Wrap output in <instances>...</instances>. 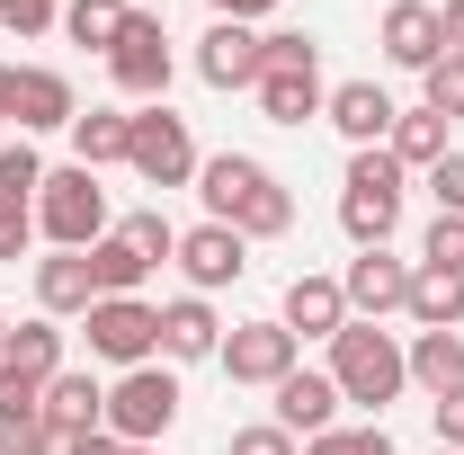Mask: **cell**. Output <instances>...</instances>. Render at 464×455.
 <instances>
[{"mask_svg":"<svg viewBox=\"0 0 464 455\" xmlns=\"http://www.w3.org/2000/svg\"><path fill=\"white\" fill-rule=\"evenodd\" d=\"M340 295H348V322H384V313L411 304V259H393V250H357V259L340 268Z\"/></svg>","mask_w":464,"mask_h":455,"instance_id":"cell-11","label":"cell"},{"mask_svg":"<svg viewBox=\"0 0 464 455\" xmlns=\"http://www.w3.org/2000/svg\"><path fill=\"white\" fill-rule=\"evenodd\" d=\"M0 27H9V36H54L63 0H0Z\"/></svg>","mask_w":464,"mask_h":455,"instance_id":"cell-35","label":"cell"},{"mask_svg":"<svg viewBox=\"0 0 464 455\" xmlns=\"http://www.w3.org/2000/svg\"><path fill=\"white\" fill-rule=\"evenodd\" d=\"M420 331H464V277L456 268H420L411 259V304H402Z\"/></svg>","mask_w":464,"mask_h":455,"instance_id":"cell-23","label":"cell"},{"mask_svg":"<svg viewBox=\"0 0 464 455\" xmlns=\"http://www.w3.org/2000/svg\"><path fill=\"white\" fill-rule=\"evenodd\" d=\"M90 304H99L90 250H45V259H36V313H54V322H81Z\"/></svg>","mask_w":464,"mask_h":455,"instance_id":"cell-17","label":"cell"},{"mask_svg":"<svg viewBox=\"0 0 464 455\" xmlns=\"http://www.w3.org/2000/svg\"><path fill=\"white\" fill-rule=\"evenodd\" d=\"M384 152H393L402 170H438V161L456 152V143H447V116H438V108H402L393 134H384Z\"/></svg>","mask_w":464,"mask_h":455,"instance_id":"cell-25","label":"cell"},{"mask_svg":"<svg viewBox=\"0 0 464 455\" xmlns=\"http://www.w3.org/2000/svg\"><path fill=\"white\" fill-rule=\"evenodd\" d=\"M197 134H188V116L170 108H134V152H125V170L143 179V188H197Z\"/></svg>","mask_w":464,"mask_h":455,"instance_id":"cell-7","label":"cell"},{"mask_svg":"<svg viewBox=\"0 0 464 455\" xmlns=\"http://www.w3.org/2000/svg\"><path fill=\"white\" fill-rule=\"evenodd\" d=\"M0 455H63V438L45 429V411L36 420H0Z\"/></svg>","mask_w":464,"mask_h":455,"instance_id":"cell-36","label":"cell"},{"mask_svg":"<svg viewBox=\"0 0 464 455\" xmlns=\"http://www.w3.org/2000/svg\"><path fill=\"white\" fill-rule=\"evenodd\" d=\"M420 108H438L447 125L464 116V54H438L429 72H420Z\"/></svg>","mask_w":464,"mask_h":455,"instance_id":"cell-31","label":"cell"},{"mask_svg":"<svg viewBox=\"0 0 464 455\" xmlns=\"http://www.w3.org/2000/svg\"><path fill=\"white\" fill-rule=\"evenodd\" d=\"M170 420H179V375L152 357V366H125L108 384V438H125V447H161L170 438Z\"/></svg>","mask_w":464,"mask_h":455,"instance_id":"cell-5","label":"cell"},{"mask_svg":"<svg viewBox=\"0 0 464 455\" xmlns=\"http://www.w3.org/2000/svg\"><path fill=\"white\" fill-rule=\"evenodd\" d=\"M402 357H411V384H420L429 402L464 384V331H411Z\"/></svg>","mask_w":464,"mask_h":455,"instance_id":"cell-24","label":"cell"},{"mask_svg":"<svg viewBox=\"0 0 464 455\" xmlns=\"http://www.w3.org/2000/svg\"><path fill=\"white\" fill-rule=\"evenodd\" d=\"M116 232H125V241H134V250H143L152 268H161V259H179V224L161 215V206H143V215H125Z\"/></svg>","mask_w":464,"mask_h":455,"instance_id":"cell-32","label":"cell"},{"mask_svg":"<svg viewBox=\"0 0 464 455\" xmlns=\"http://www.w3.org/2000/svg\"><path fill=\"white\" fill-rule=\"evenodd\" d=\"M125 152H134V116H125V108L72 116V161H81V170H116Z\"/></svg>","mask_w":464,"mask_h":455,"instance_id":"cell-21","label":"cell"},{"mask_svg":"<svg viewBox=\"0 0 464 455\" xmlns=\"http://www.w3.org/2000/svg\"><path fill=\"white\" fill-rule=\"evenodd\" d=\"M63 455H125V438H108V429H81V438H63Z\"/></svg>","mask_w":464,"mask_h":455,"instance_id":"cell-42","label":"cell"},{"mask_svg":"<svg viewBox=\"0 0 464 455\" xmlns=\"http://www.w3.org/2000/svg\"><path fill=\"white\" fill-rule=\"evenodd\" d=\"M304 455H393V429L384 420H357V429H322V438H304Z\"/></svg>","mask_w":464,"mask_h":455,"instance_id":"cell-29","label":"cell"},{"mask_svg":"<svg viewBox=\"0 0 464 455\" xmlns=\"http://www.w3.org/2000/svg\"><path fill=\"white\" fill-rule=\"evenodd\" d=\"M125 0H63V36L72 45H90V54H116V36H125Z\"/></svg>","mask_w":464,"mask_h":455,"instance_id":"cell-27","label":"cell"},{"mask_svg":"<svg viewBox=\"0 0 464 455\" xmlns=\"http://www.w3.org/2000/svg\"><path fill=\"white\" fill-rule=\"evenodd\" d=\"M438 54H447V27H438V9H429V0H393V9H384V63L429 72Z\"/></svg>","mask_w":464,"mask_h":455,"instance_id":"cell-18","label":"cell"},{"mask_svg":"<svg viewBox=\"0 0 464 455\" xmlns=\"http://www.w3.org/2000/svg\"><path fill=\"white\" fill-rule=\"evenodd\" d=\"M340 384H331V375H313V366H295L286 384H277V411H268V420H277V429H286V438H322V429H340Z\"/></svg>","mask_w":464,"mask_h":455,"instance_id":"cell-16","label":"cell"},{"mask_svg":"<svg viewBox=\"0 0 464 455\" xmlns=\"http://www.w3.org/2000/svg\"><path fill=\"white\" fill-rule=\"evenodd\" d=\"M250 99H259L268 125H313L331 90H322V72H259V90H250Z\"/></svg>","mask_w":464,"mask_h":455,"instance_id":"cell-22","label":"cell"},{"mask_svg":"<svg viewBox=\"0 0 464 455\" xmlns=\"http://www.w3.org/2000/svg\"><path fill=\"white\" fill-rule=\"evenodd\" d=\"M215 348H224L215 304H206V295H170V304H161V357H170V366H197V357H215Z\"/></svg>","mask_w":464,"mask_h":455,"instance_id":"cell-19","label":"cell"},{"mask_svg":"<svg viewBox=\"0 0 464 455\" xmlns=\"http://www.w3.org/2000/svg\"><path fill=\"white\" fill-rule=\"evenodd\" d=\"M36 411H45V384L18 375V366H0V420H36Z\"/></svg>","mask_w":464,"mask_h":455,"instance_id":"cell-38","label":"cell"},{"mask_svg":"<svg viewBox=\"0 0 464 455\" xmlns=\"http://www.w3.org/2000/svg\"><path fill=\"white\" fill-rule=\"evenodd\" d=\"M438 27H447V54H464V0H447V9H438Z\"/></svg>","mask_w":464,"mask_h":455,"instance_id":"cell-44","label":"cell"},{"mask_svg":"<svg viewBox=\"0 0 464 455\" xmlns=\"http://www.w3.org/2000/svg\"><path fill=\"white\" fill-rule=\"evenodd\" d=\"M268 9H286V0H215V18H241V27H250V18H268Z\"/></svg>","mask_w":464,"mask_h":455,"instance_id":"cell-43","label":"cell"},{"mask_svg":"<svg viewBox=\"0 0 464 455\" xmlns=\"http://www.w3.org/2000/svg\"><path fill=\"white\" fill-rule=\"evenodd\" d=\"M72 116H81V99H72V81L54 63H18V134L27 143L36 134H72Z\"/></svg>","mask_w":464,"mask_h":455,"instance_id":"cell-13","label":"cell"},{"mask_svg":"<svg viewBox=\"0 0 464 455\" xmlns=\"http://www.w3.org/2000/svg\"><path fill=\"white\" fill-rule=\"evenodd\" d=\"M90 277H99V295H143L152 259H143L125 232H108V241H90Z\"/></svg>","mask_w":464,"mask_h":455,"instance_id":"cell-28","label":"cell"},{"mask_svg":"<svg viewBox=\"0 0 464 455\" xmlns=\"http://www.w3.org/2000/svg\"><path fill=\"white\" fill-rule=\"evenodd\" d=\"M295 331L286 322H232L224 331V348H215V366H224L232 384H259V393H277V384H286L295 375Z\"/></svg>","mask_w":464,"mask_h":455,"instance_id":"cell-8","label":"cell"},{"mask_svg":"<svg viewBox=\"0 0 464 455\" xmlns=\"http://www.w3.org/2000/svg\"><path fill=\"white\" fill-rule=\"evenodd\" d=\"M429 197H438V215H464V152H447L429 170Z\"/></svg>","mask_w":464,"mask_h":455,"instance_id":"cell-40","label":"cell"},{"mask_svg":"<svg viewBox=\"0 0 464 455\" xmlns=\"http://www.w3.org/2000/svg\"><path fill=\"white\" fill-rule=\"evenodd\" d=\"M429 420H438V447H456V455H464V384L429 402Z\"/></svg>","mask_w":464,"mask_h":455,"instance_id":"cell-41","label":"cell"},{"mask_svg":"<svg viewBox=\"0 0 464 455\" xmlns=\"http://www.w3.org/2000/svg\"><path fill=\"white\" fill-rule=\"evenodd\" d=\"M259 72H322V45L295 36V27H277V36H259Z\"/></svg>","mask_w":464,"mask_h":455,"instance_id":"cell-33","label":"cell"},{"mask_svg":"<svg viewBox=\"0 0 464 455\" xmlns=\"http://www.w3.org/2000/svg\"><path fill=\"white\" fill-rule=\"evenodd\" d=\"M99 420H108V384L63 366L54 384H45V429H54V438H81V429H99Z\"/></svg>","mask_w":464,"mask_h":455,"instance_id":"cell-20","label":"cell"},{"mask_svg":"<svg viewBox=\"0 0 464 455\" xmlns=\"http://www.w3.org/2000/svg\"><path fill=\"white\" fill-rule=\"evenodd\" d=\"M0 366H18V375L54 384V375H63V322H54V313H36V322H9V357H0Z\"/></svg>","mask_w":464,"mask_h":455,"instance_id":"cell-26","label":"cell"},{"mask_svg":"<svg viewBox=\"0 0 464 455\" xmlns=\"http://www.w3.org/2000/svg\"><path fill=\"white\" fill-rule=\"evenodd\" d=\"M36 188H45V152L18 134V143H0V197H18V206H36Z\"/></svg>","mask_w":464,"mask_h":455,"instance_id":"cell-30","label":"cell"},{"mask_svg":"<svg viewBox=\"0 0 464 455\" xmlns=\"http://www.w3.org/2000/svg\"><path fill=\"white\" fill-rule=\"evenodd\" d=\"M0 357H9V313H0Z\"/></svg>","mask_w":464,"mask_h":455,"instance_id":"cell-46","label":"cell"},{"mask_svg":"<svg viewBox=\"0 0 464 455\" xmlns=\"http://www.w3.org/2000/svg\"><path fill=\"white\" fill-rule=\"evenodd\" d=\"M36 232H45L54 250H90V241H108L116 215H108V188H99V170H81V161L45 170V188H36Z\"/></svg>","mask_w":464,"mask_h":455,"instance_id":"cell-4","label":"cell"},{"mask_svg":"<svg viewBox=\"0 0 464 455\" xmlns=\"http://www.w3.org/2000/svg\"><path fill=\"white\" fill-rule=\"evenodd\" d=\"M197 197H206V224H232L241 241H277L295 232V188L259 152H206L197 161Z\"/></svg>","mask_w":464,"mask_h":455,"instance_id":"cell-1","label":"cell"},{"mask_svg":"<svg viewBox=\"0 0 464 455\" xmlns=\"http://www.w3.org/2000/svg\"><path fill=\"white\" fill-rule=\"evenodd\" d=\"M224 455H304V438H286L277 420H250V429H232Z\"/></svg>","mask_w":464,"mask_h":455,"instance_id":"cell-37","label":"cell"},{"mask_svg":"<svg viewBox=\"0 0 464 455\" xmlns=\"http://www.w3.org/2000/svg\"><path fill=\"white\" fill-rule=\"evenodd\" d=\"M179 277H188V295L241 286V277H250V241H241L232 224H188V232H179Z\"/></svg>","mask_w":464,"mask_h":455,"instance_id":"cell-10","label":"cell"},{"mask_svg":"<svg viewBox=\"0 0 464 455\" xmlns=\"http://www.w3.org/2000/svg\"><path fill=\"white\" fill-rule=\"evenodd\" d=\"M81 331H90V357L99 366H152L161 357V304H143V295H99L90 313H81Z\"/></svg>","mask_w":464,"mask_h":455,"instance_id":"cell-6","label":"cell"},{"mask_svg":"<svg viewBox=\"0 0 464 455\" xmlns=\"http://www.w3.org/2000/svg\"><path fill=\"white\" fill-rule=\"evenodd\" d=\"M36 241V206H18V197H0V259H18Z\"/></svg>","mask_w":464,"mask_h":455,"instance_id":"cell-39","label":"cell"},{"mask_svg":"<svg viewBox=\"0 0 464 455\" xmlns=\"http://www.w3.org/2000/svg\"><path fill=\"white\" fill-rule=\"evenodd\" d=\"M125 455H161V447H125Z\"/></svg>","mask_w":464,"mask_h":455,"instance_id":"cell-47","label":"cell"},{"mask_svg":"<svg viewBox=\"0 0 464 455\" xmlns=\"http://www.w3.org/2000/svg\"><path fill=\"white\" fill-rule=\"evenodd\" d=\"M331 384H340V402H357L366 420H384V402L411 393V357L402 340L384 331V322H348L340 340H331V366H322Z\"/></svg>","mask_w":464,"mask_h":455,"instance_id":"cell-2","label":"cell"},{"mask_svg":"<svg viewBox=\"0 0 464 455\" xmlns=\"http://www.w3.org/2000/svg\"><path fill=\"white\" fill-rule=\"evenodd\" d=\"M0 125H18V72H0Z\"/></svg>","mask_w":464,"mask_h":455,"instance_id":"cell-45","label":"cell"},{"mask_svg":"<svg viewBox=\"0 0 464 455\" xmlns=\"http://www.w3.org/2000/svg\"><path fill=\"white\" fill-rule=\"evenodd\" d=\"M420 268H456V277H464V215H438V224H429Z\"/></svg>","mask_w":464,"mask_h":455,"instance_id":"cell-34","label":"cell"},{"mask_svg":"<svg viewBox=\"0 0 464 455\" xmlns=\"http://www.w3.org/2000/svg\"><path fill=\"white\" fill-rule=\"evenodd\" d=\"M197 81H206V90H259V27L215 18L206 45H197Z\"/></svg>","mask_w":464,"mask_h":455,"instance_id":"cell-12","label":"cell"},{"mask_svg":"<svg viewBox=\"0 0 464 455\" xmlns=\"http://www.w3.org/2000/svg\"><path fill=\"white\" fill-rule=\"evenodd\" d=\"M393 90H375V81H340L331 99H322V125H340L348 134V152H366V143H384L393 134Z\"/></svg>","mask_w":464,"mask_h":455,"instance_id":"cell-15","label":"cell"},{"mask_svg":"<svg viewBox=\"0 0 464 455\" xmlns=\"http://www.w3.org/2000/svg\"><path fill=\"white\" fill-rule=\"evenodd\" d=\"M402 197H411V170L384 152V143L348 152V179H340V232L357 241V250H393V232H402Z\"/></svg>","mask_w":464,"mask_h":455,"instance_id":"cell-3","label":"cell"},{"mask_svg":"<svg viewBox=\"0 0 464 455\" xmlns=\"http://www.w3.org/2000/svg\"><path fill=\"white\" fill-rule=\"evenodd\" d=\"M170 36H161V18H143V9H134V18H125V36H116V54H108V81L116 90H125V99H143V108H161V99H170Z\"/></svg>","mask_w":464,"mask_h":455,"instance_id":"cell-9","label":"cell"},{"mask_svg":"<svg viewBox=\"0 0 464 455\" xmlns=\"http://www.w3.org/2000/svg\"><path fill=\"white\" fill-rule=\"evenodd\" d=\"M277 322H286L295 340H340V331H348V295H340V277L304 268V277L286 286V304H277Z\"/></svg>","mask_w":464,"mask_h":455,"instance_id":"cell-14","label":"cell"}]
</instances>
